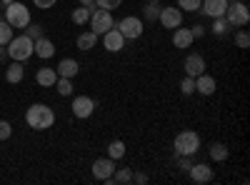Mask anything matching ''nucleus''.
<instances>
[{
	"mask_svg": "<svg viewBox=\"0 0 250 185\" xmlns=\"http://www.w3.org/2000/svg\"><path fill=\"white\" fill-rule=\"evenodd\" d=\"M180 93H183V95H193V93H195V78L185 75V80L180 83Z\"/></svg>",
	"mask_w": 250,
	"mask_h": 185,
	"instance_id": "30",
	"label": "nucleus"
},
{
	"mask_svg": "<svg viewBox=\"0 0 250 185\" xmlns=\"http://www.w3.org/2000/svg\"><path fill=\"white\" fill-rule=\"evenodd\" d=\"M178 165H180L183 170H190V165H193V163H190V155H178Z\"/></svg>",
	"mask_w": 250,
	"mask_h": 185,
	"instance_id": "37",
	"label": "nucleus"
},
{
	"mask_svg": "<svg viewBox=\"0 0 250 185\" xmlns=\"http://www.w3.org/2000/svg\"><path fill=\"white\" fill-rule=\"evenodd\" d=\"M223 18L230 23V28H245L250 23V8L243 0H235V3H228V10Z\"/></svg>",
	"mask_w": 250,
	"mask_h": 185,
	"instance_id": "5",
	"label": "nucleus"
},
{
	"mask_svg": "<svg viewBox=\"0 0 250 185\" xmlns=\"http://www.w3.org/2000/svg\"><path fill=\"white\" fill-rule=\"evenodd\" d=\"M158 15H160V5H158V0H155V3H148V5L143 8V23H145V20H155Z\"/></svg>",
	"mask_w": 250,
	"mask_h": 185,
	"instance_id": "28",
	"label": "nucleus"
},
{
	"mask_svg": "<svg viewBox=\"0 0 250 185\" xmlns=\"http://www.w3.org/2000/svg\"><path fill=\"white\" fill-rule=\"evenodd\" d=\"M123 0H95V5L103 8V10H113V8H120Z\"/></svg>",
	"mask_w": 250,
	"mask_h": 185,
	"instance_id": "33",
	"label": "nucleus"
},
{
	"mask_svg": "<svg viewBox=\"0 0 250 185\" xmlns=\"http://www.w3.org/2000/svg\"><path fill=\"white\" fill-rule=\"evenodd\" d=\"M33 48H35V40H30L25 33L23 35H13V40L8 43V55L13 60H18V63H23V60L33 58Z\"/></svg>",
	"mask_w": 250,
	"mask_h": 185,
	"instance_id": "2",
	"label": "nucleus"
},
{
	"mask_svg": "<svg viewBox=\"0 0 250 185\" xmlns=\"http://www.w3.org/2000/svg\"><path fill=\"white\" fill-rule=\"evenodd\" d=\"M235 43H238V48H243V50L250 45V35H248V30H240V33L235 35Z\"/></svg>",
	"mask_w": 250,
	"mask_h": 185,
	"instance_id": "35",
	"label": "nucleus"
},
{
	"mask_svg": "<svg viewBox=\"0 0 250 185\" xmlns=\"http://www.w3.org/2000/svg\"><path fill=\"white\" fill-rule=\"evenodd\" d=\"M13 40V28L8 25L5 18H0V45H8Z\"/></svg>",
	"mask_w": 250,
	"mask_h": 185,
	"instance_id": "26",
	"label": "nucleus"
},
{
	"mask_svg": "<svg viewBox=\"0 0 250 185\" xmlns=\"http://www.w3.org/2000/svg\"><path fill=\"white\" fill-rule=\"evenodd\" d=\"M190 33H193V38H203V35H205V28H203V25H193Z\"/></svg>",
	"mask_w": 250,
	"mask_h": 185,
	"instance_id": "38",
	"label": "nucleus"
},
{
	"mask_svg": "<svg viewBox=\"0 0 250 185\" xmlns=\"http://www.w3.org/2000/svg\"><path fill=\"white\" fill-rule=\"evenodd\" d=\"M95 8H85V5H80V8H75L73 10V23L75 25H85L88 20H90V13H93Z\"/></svg>",
	"mask_w": 250,
	"mask_h": 185,
	"instance_id": "23",
	"label": "nucleus"
},
{
	"mask_svg": "<svg viewBox=\"0 0 250 185\" xmlns=\"http://www.w3.org/2000/svg\"><path fill=\"white\" fill-rule=\"evenodd\" d=\"M103 45H105L108 53H120L125 48V38L120 35L118 28H110L108 33H103Z\"/></svg>",
	"mask_w": 250,
	"mask_h": 185,
	"instance_id": "11",
	"label": "nucleus"
},
{
	"mask_svg": "<svg viewBox=\"0 0 250 185\" xmlns=\"http://www.w3.org/2000/svg\"><path fill=\"white\" fill-rule=\"evenodd\" d=\"M228 3H235V0H228Z\"/></svg>",
	"mask_w": 250,
	"mask_h": 185,
	"instance_id": "44",
	"label": "nucleus"
},
{
	"mask_svg": "<svg viewBox=\"0 0 250 185\" xmlns=\"http://www.w3.org/2000/svg\"><path fill=\"white\" fill-rule=\"evenodd\" d=\"M103 183H115V185H125V183H133V170L130 168H120V170H115L108 180H103Z\"/></svg>",
	"mask_w": 250,
	"mask_h": 185,
	"instance_id": "21",
	"label": "nucleus"
},
{
	"mask_svg": "<svg viewBox=\"0 0 250 185\" xmlns=\"http://www.w3.org/2000/svg\"><path fill=\"white\" fill-rule=\"evenodd\" d=\"M3 18L8 20V25H10V28H25V25L30 23V10H28L23 3L13 0V3H8V5H5Z\"/></svg>",
	"mask_w": 250,
	"mask_h": 185,
	"instance_id": "4",
	"label": "nucleus"
},
{
	"mask_svg": "<svg viewBox=\"0 0 250 185\" xmlns=\"http://www.w3.org/2000/svg\"><path fill=\"white\" fill-rule=\"evenodd\" d=\"M190 178L193 183H210L213 180V168L208 165V163H198V165H190Z\"/></svg>",
	"mask_w": 250,
	"mask_h": 185,
	"instance_id": "14",
	"label": "nucleus"
},
{
	"mask_svg": "<svg viewBox=\"0 0 250 185\" xmlns=\"http://www.w3.org/2000/svg\"><path fill=\"white\" fill-rule=\"evenodd\" d=\"M133 180L143 185V183H148V175H145V173H133Z\"/></svg>",
	"mask_w": 250,
	"mask_h": 185,
	"instance_id": "39",
	"label": "nucleus"
},
{
	"mask_svg": "<svg viewBox=\"0 0 250 185\" xmlns=\"http://www.w3.org/2000/svg\"><path fill=\"white\" fill-rule=\"evenodd\" d=\"M183 68H185V75L198 78V75H203V73H205V58H203V55H198V53L188 55V58H185V63H183Z\"/></svg>",
	"mask_w": 250,
	"mask_h": 185,
	"instance_id": "12",
	"label": "nucleus"
},
{
	"mask_svg": "<svg viewBox=\"0 0 250 185\" xmlns=\"http://www.w3.org/2000/svg\"><path fill=\"white\" fill-rule=\"evenodd\" d=\"M145 3H155V0H145Z\"/></svg>",
	"mask_w": 250,
	"mask_h": 185,
	"instance_id": "43",
	"label": "nucleus"
},
{
	"mask_svg": "<svg viewBox=\"0 0 250 185\" xmlns=\"http://www.w3.org/2000/svg\"><path fill=\"white\" fill-rule=\"evenodd\" d=\"M33 53H35L38 58H43V60L53 58V55H55V45H53V40H48V38H38V40H35Z\"/></svg>",
	"mask_w": 250,
	"mask_h": 185,
	"instance_id": "18",
	"label": "nucleus"
},
{
	"mask_svg": "<svg viewBox=\"0 0 250 185\" xmlns=\"http://www.w3.org/2000/svg\"><path fill=\"white\" fill-rule=\"evenodd\" d=\"M115 173V160L113 158H98L93 163V178L95 180H108Z\"/></svg>",
	"mask_w": 250,
	"mask_h": 185,
	"instance_id": "10",
	"label": "nucleus"
},
{
	"mask_svg": "<svg viewBox=\"0 0 250 185\" xmlns=\"http://www.w3.org/2000/svg\"><path fill=\"white\" fill-rule=\"evenodd\" d=\"M173 148H175V155H195L200 150V135L195 130H183L175 135Z\"/></svg>",
	"mask_w": 250,
	"mask_h": 185,
	"instance_id": "3",
	"label": "nucleus"
},
{
	"mask_svg": "<svg viewBox=\"0 0 250 185\" xmlns=\"http://www.w3.org/2000/svg\"><path fill=\"white\" fill-rule=\"evenodd\" d=\"M25 35L30 38V40H38V38H43V28H40V25H33V23H28L25 28Z\"/></svg>",
	"mask_w": 250,
	"mask_h": 185,
	"instance_id": "32",
	"label": "nucleus"
},
{
	"mask_svg": "<svg viewBox=\"0 0 250 185\" xmlns=\"http://www.w3.org/2000/svg\"><path fill=\"white\" fill-rule=\"evenodd\" d=\"M78 70H80V65H78V60H73V58L60 60V63H58V68H55L58 78H70V80L78 75Z\"/></svg>",
	"mask_w": 250,
	"mask_h": 185,
	"instance_id": "16",
	"label": "nucleus"
},
{
	"mask_svg": "<svg viewBox=\"0 0 250 185\" xmlns=\"http://www.w3.org/2000/svg\"><path fill=\"white\" fill-rule=\"evenodd\" d=\"M115 28L120 30V35L125 40H138L145 30V23H143V18H135V15H128V18H123L120 23H115Z\"/></svg>",
	"mask_w": 250,
	"mask_h": 185,
	"instance_id": "6",
	"label": "nucleus"
},
{
	"mask_svg": "<svg viewBox=\"0 0 250 185\" xmlns=\"http://www.w3.org/2000/svg\"><path fill=\"white\" fill-rule=\"evenodd\" d=\"M95 43H98V35L90 30V33H80L78 35V48L80 50H93L95 48Z\"/></svg>",
	"mask_w": 250,
	"mask_h": 185,
	"instance_id": "22",
	"label": "nucleus"
},
{
	"mask_svg": "<svg viewBox=\"0 0 250 185\" xmlns=\"http://www.w3.org/2000/svg\"><path fill=\"white\" fill-rule=\"evenodd\" d=\"M200 10L210 18H223L228 10V0H200Z\"/></svg>",
	"mask_w": 250,
	"mask_h": 185,
	"instance_id": "13",
	"label": "nucleus"
},
{
	"mask_svg": "<svg viewBox=\"0 0 250 185\" xmlns=\"http://www.w3.org/2000/svg\"><path fill=\"white\" fill-rule=\"evenodd\" d=\"M35 80H38V85H43V88H53L55 80H58V73L53 68H40L35 73Z\"/></svg>",
	"mask_w": 250,
	"mask_h": 185,
	"instance_id": "19",
	"label": "nucleus"
},
{
	"mask_svg": "<svg viewBox=\"0 0 250 185\" xmlns=\"http://www.w3.org/2000/svg\"><path fill=\"white\" fill-rule=\"evenodd\" d=\"M88 23H90V28H93L95 35H103V33H108L110 28H115V20H113L110 10H103V8H95V10L90 13Z\"/></svg>",
	"mask_w": 250,
	"mask_h": 185,
	"instance_id": "7",
	"label": "nucleus"
},
{
	"mask_svg": "<svg viewBox=\"0 0 250 185\" xmlns=\"http://www.w3.org/2000/svg\"><path fill=\"white\" fill-rule=\"evenodd\" d=\"M228 28H230V23H228L225 18H213V28H210V30H213L215 35H225Z\"/></svg>",
	"mask_w": 250,
	"mask_h": 185,
	"instance_id": "29",
	"label": "nucleus"
},
{
	"mask_svg": "<svg viewBox=\"0 0 250 185\" xmlns=\"http://www.w3.org/2000/svg\"><path fill=\"white\" fill-rule=\"evenodd\" d=\"M0 3H3V5H8V3H13V0H0Z\"/></svg>",
	"mask_w": 250,
	"mask_h": 185,
	"instance_id": "42",
	"label": "nucleus"
},
{
	"mask_svg": "<svg viewBox=\"0 0 250 185\" xmlns=\"http://www.w3.org/2000/svg\"><path fill=\"white\" fill-rule=\"evenodd\" d=\"M158 20H160V25H163V28H170V30H175V28H180V25H183V10H180V8H175V5L160 8Z\"/></svg>",
	"mask_w": 250,
	"mask_h": 185,
	"instance_id": "8",
	"label": "nucleus"
},
{
	"mask_svg": "<svg viewBox=\"0 0 250 185\" xmlns=\"http://www.w3.org/2000/svg\"><path fill=\"white\" fill-rule=\"evenodd\" d=\"M210 158L215 163H220V160L228 158V145H225V143H210Z\"/></svg>",
	"mask_w": 250,
	"mask_h": 185,
	"instance_id": "24",
	"label": "nucleus"
},
{
	"mask_svg": "<svg viewBox=\"0 0 250 185\" xmlns=\"http://www.w3.org/2000/svg\"><path fill=\"white\" fill-rule=\"evenodd\" d=\"M73 115L75 118H80V120H85V118H90L93 113H95V100L90 98V95H78L75 100H73Z\"/></svg>",
	"mask_w": 250,
	"mask_h": 185,
	"instance_id": "9",
	"label": "nucleus"
},
{
	"mask_svg": "<svg viewBox=\"0 0 250 185\" xmlns=\"http://www.w3.org/2000/svg\"><path fill=\"white\" fill-rule=\"evenodd\" d=\"M193 33H190V28H175L173 30V45L175 48H190L193 45Z\"/></svg>",
	"mask_w": 250,
	"mask_h": 185,
	"instance_id": "17",
	"label": "nucleus"
},
{
	"mask_svg": "<svg viewBox=\"0 0 250 185\" xmlns=\"http://www.w3.org/2000/svg\"><path fill=\"white\" fill-rule=\"evenodd\" d=\"M215 88H218V83H215V78H213V75L203 73V75L195 78V90H198L200 95H213Z\"/></svg>",
	"mask_w": 250,
	"mask_h": 185,
	"instance_id": "15",
	"label": "nucleus"
},
{
	"mask_svg": "<svg viewBox=\"0 0 250 185\" xmlns=\"http://www.w3.org/2000/svg\"><path fill=\"white\" fill-rule=\"evenodd\" d=\"M23 78H25V68H23V63H18V60H15V63L5 70V80H8V83H13V85H18Z\"/></svg>",
	"mask_w": 250,
	"mask_h": 185,
	"instance_id": "20",
	"label": "nucleus"
},
{
	"mask_svg": "<svg viewBox=\"0 0 250 185\" xmlns=\"http://www.w3.org/2000/svg\"><path fill=\"white\" fill-rule=\"evenodd\" d=\"M13 135V125L8 120H0V140H8Z\"/></svg>",
	"mask_w": 250,
	"mask_h": 185,
	"instance_id": "34",
	"label": "nucleus"
},
{
	"mask_svg": "<svg viewBox=\"0 0 250 185\" xmlns=\"http://www.w3.org/2000/svg\"><path fill=\"white\" fill-rule=\"evenodd\" d=\"M123 155H125V143H123V140H113L110 145H108V158L120 160Z\"/></svg>",
	"mask_w": 250,
	"mask_h": 185,
	"instance_id": "25",
	"label": "nucleus"
},
{
	"mask_svg": "<svg viewBox=\"0 0 250 185\" xmlns=\"http://www.w3.org/2000/svg\"><path fill=\"white\" fill-rule=\"evenodd\" d=\"M55 88H58V93L65 98V95H70L73 93V80L70 78H58L55 80Z\"/></svg>",
	"mask_w": 250,
	"mask_h": 185,
	"instance_id": "27",
	"label": "nucleus"
},
{
	"mask_svg": "<svg viewBox=\"0 0 250 185\" xmlns=\"http://www.w3.org/2000/svg\"><path fill=\"white\" fill-rule=\"evenodd\" d=\"M5 55H8V50H3V48H0V60H3Z\"/></svg>",
	"mask_w": 250,
	"mask_h": 185,
	"instance_id": "41",
	"label": "nucleus"
},
{
	"mask_svg": "<svg viewBox=\"0 0 250 185\" xmlns=\"http://www.w3.org/2000/svg\"><path fill=\"white\" fill-rule=\"evenodd\" d=\"M25 123L33 130H48L55 123V113H53V108L43 105V103H35V105H30L28 113H25Z\"/></svg>",
	"mask_w": 250,
	"mask_h": 185,
	"instance_id": "1",
	"label": "nucleus"
},
{
	"mask_svg": "<svg viewBox=\"0 0 250 185\" xmlns=\"http://www.w3.org/2000/svg\"><path fill=\"white\" fill-rule=\"evenodd\" d=\"M178 8L188 10V13H195V10H200V0H178Z\"/></svg>",
	"mask_w": 250,
	"mask_h": 185,
	"instance_id": "31",
	"label": "nucleus"
},
{
	"mask_svg": "<svg viewBox=\"0 0 250 185\" xmlns=\"http://www.w3.org/2000/svg\"><path fill=\"white\" fill-rule=\"evenodd\" d=\"M35 3V8H40V10H48V8H53L58 0H33Z\"/></svg>",
	"mask_w": 250,
	"mask_h": 185,
	"instance_id": "36",
	"label": "nucleus"
},
{
	"mask_svg": "<svg viewBox=\"0 0 250 185\" xmlns=\"http://www.w3.org/2000/svg\"><path fill=\"white\" fill-rule=\"evenodd\" d=\"M80 5H85V8H95V0H78Z\"/></svg>",
	"mask_w": 250,
	"mask_h": 185,
	"instance_id": "40",
	"label": "nucleus"
}]
</instances>
